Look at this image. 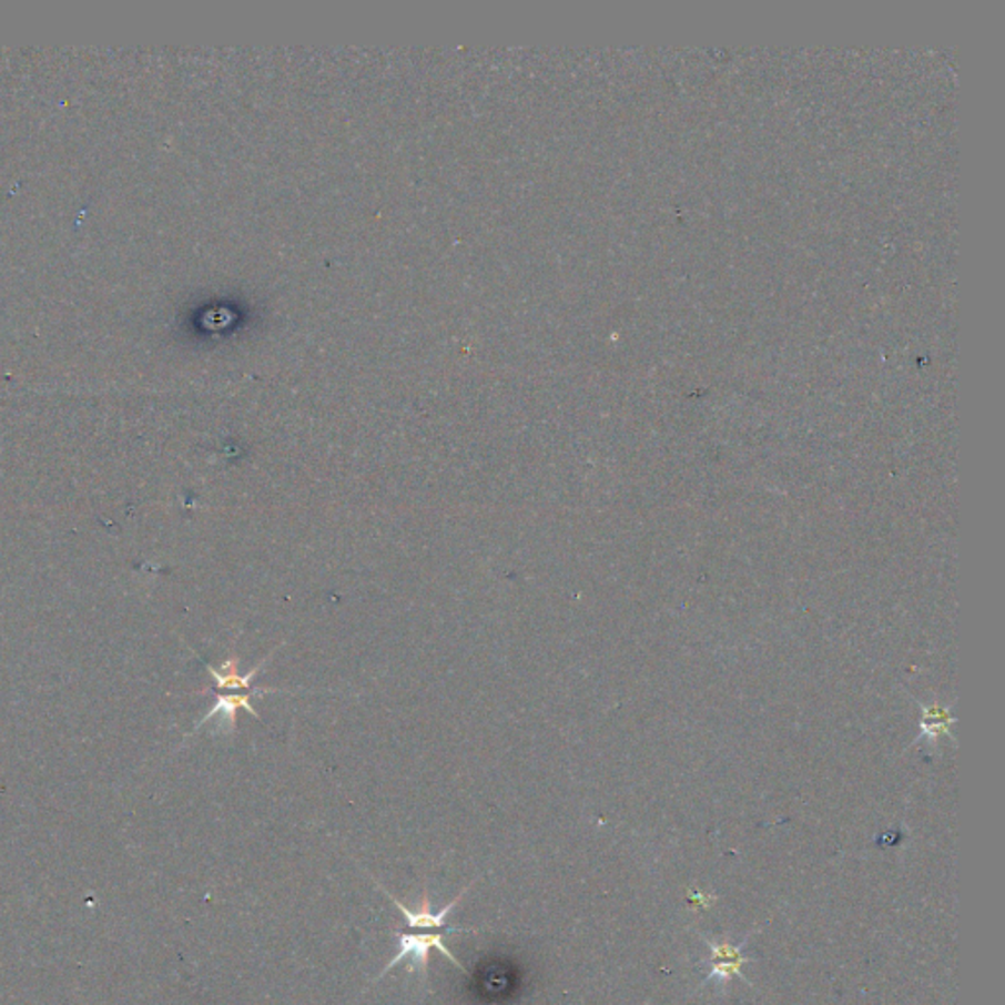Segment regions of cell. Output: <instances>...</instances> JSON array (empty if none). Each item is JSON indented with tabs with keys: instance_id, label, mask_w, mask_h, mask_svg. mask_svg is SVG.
Returning <instances> with one entry per match:
<instances>
[{
	"instance_id": "obj_2",
	"label": "cell",
	"mask_w": 1005,
	"mask_h": 1005,
	"mask_svg": "<svg viewBox=\"0 0 1005 1005\" xmlns=\"http://www.w3.org/2000/svg\"><path fill=\"white\" fill-rule=\"evenodd\" d=\"M375 886L379 887V890H382V892H384V894L387 895V897H389V900H392L395 905H397V910L403 913V917L409 921L410 927L440 928L444 927V921H446V917L450 915L451 910H454V907L458 905V902H460L464 895L468 894L469 887L474 886V884H469L468 887H464L460 894L456 895V900H454V902L448 903L446 907H443L440 912L436 913L430 910V902H428V895H426V892L425 895H423V903H420V907H417V910H409V907H407L405 903L400 902V900H397L395 895L389 894V892H387V890H385V887L382 886V884H379L377 880H375Z\"/></svg>"
},
{
	"instance_id": "obj_1",
	"label": "cell",
	"mask_w": 1005,
	"mask_h": 1005,
	"mask_svg": "<svg viewBox=\"0 0 1005 1005\" xmlns=\"http://www.w3.org/2000/svg\"><path fill=\"white\" fill-rule=\"evenodd\" d=\"M444 933H450V931H444ZM444 933H426V935H420V933H400V931H393V935L397 937V945H399V951L393 956L389 964L385 966L379 978H384L387 972L395 968L397 964L403 963L405 958H410L413 964L409 966V972L418 971L423 979H426V974H428V953L436 948L450 961L458 971L464 972V974H469L468 968L454 956L448 945L444 943Z\"/></svg>"
}]
</instances>
